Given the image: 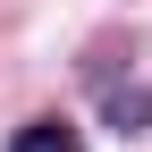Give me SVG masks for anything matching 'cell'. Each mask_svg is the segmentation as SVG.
Segmentation results:
<instances>
[{
  "label": "cell",
  "instance_id": "6da1fadb",
  "mask_svg": "<svg viewBox=\"0 0 152 152\" xmlns=\"http://www.w3.org/2000/svg\"><path fill=\"white\" fill-rule=\"evenodd\" d=\"M17 152H85V135L68 118H34V127H17Z\"/></svg>",
  "mask_w": 152,
  "mask_h": 152
}]
</instances>
